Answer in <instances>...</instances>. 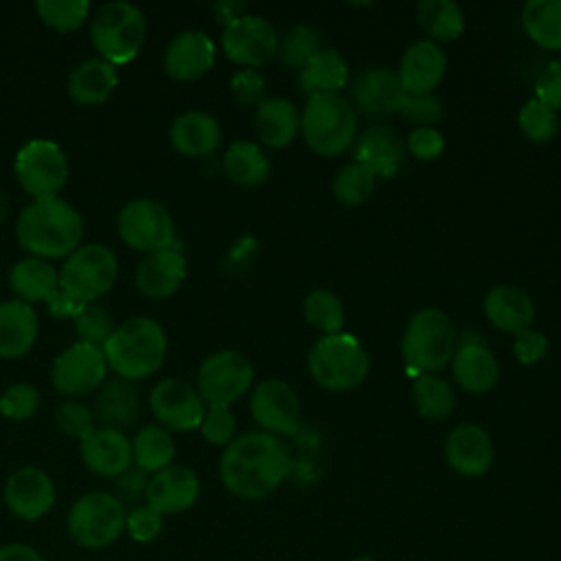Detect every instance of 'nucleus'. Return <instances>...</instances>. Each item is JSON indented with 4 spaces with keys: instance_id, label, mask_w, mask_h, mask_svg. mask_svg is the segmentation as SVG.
<instances>
[{
    "instance_id": "nucleus-1",
    "label": "nucleus",
    "mask_w": 561,
    "mask_h": 561,
    "mask_svg": "<svg viewBox=\"0 0 561 561\" xmlns=\"http://www.w3.org/2000/svg\"><path fill=\"white\" fill-rule=\"evenodd\" d=\"M287 445L267 432L237 436L219 458V478L228 493L241 500H263L289 473Z\"/></svg>"
},
{
    "instance_id": "nucleus-2",
    "label": "nucleus",
    "mask_w": 561,
    "mask_h": 561,
    "mask_svg": "<svg viewBox=\"0 0 561 561\" xmlns=\"http://www.w3.org/2000/svg\"><path fill=\"white\" fill-rule=\"evenodd\" d=\"M15 237L28 256L66 259L81 245L83 219L64 197L31 199L18 215Z\"/></svg>"
},
{
    "instance_id": "nucleus-3",
    "label": "nucleus",
    "mask_w": 561,
    "mask_h": 561,
    "mask_svg": "<svg viewBox=\"0 0 561 561\" xmlns=\"http://www.w3.org/2000/svg\"><path fill=\"white\" fill-rule=\"evenodd\" d=\"M103 357L116 377L138 381L153 375L167 357V335L158 320L131 316L103 344Z\"/></svg>"
},
{
    "instance_id": "nucleus-4",
    "label": "nucleus",
    "mask_w": 561,
    "mask_h": 561,
    "mask_svg": "<svg viewBox=\"0 0 561 561\" xmlns=\"http://www.w3.org/2000/svg\"><path fill=\"white\" fill-rule=\"evenodd\" d=\"M300 134L313 153L340 156L357 138V112L342 94H311L300 112Z\"/></svg>"
},
{
    "instance_id": "nucleus-5",
    "label": "nucleus",
    "mask_w": 561,
    "mask_h": 561,
    "mask_svg": "<svg viewBox=\"0 0 561 561\" xmlns=\"http://www.w3.org/2000/svg\"><path fill=\"white\" fill-rule=\"evenodd\" d=\"M311 379L331 392H348L364 383L370 359L364 344L351 333H331L313 342L307 353Z\"/></svg>"
},
{
    "instance_id": "nucleus-6",
    "label": "nucleus",
    "mask_w": 561,
    "mask_h": 561,
    "mask_svg": "<svg viewBox=\"0 0 561 561\" xmlns=\"http://www.w3.org/2000/svg\"><path fill=\"white\" fill-rule=\"evenodd\" d=\"M458 348V333L449 316L438 307L414 311L401 335V355L419 373L443 370Z\"/></svg>"
},
{
    "instance_id": "nucleus-7",
    "label": "nucleus",
    "mask_w": 561,
    "mask_h": 561,
    "mask_svg": "<svg viewBox=\"0 0 561 561\" xmlns=\"http://www.w3.org/2000/svg\"><path fill=\"white\" fill-rule=\"evenodd\" d=\"M147 37L145 13L125 0H114L94 13L90 22V42L101 59L112 66L129 64Z\"/></svg>"
},
{
    "instance_id": "nucleus-8",
    "label": "nucleus",
    "mask_w": 561,
    "mask_h": 561,
    "mask_svg": "<svg viewBox=\"0 0 561 561\" xmlns=\"http://www.w3.org/2000/svg\"><path fill=\"white\" fill-rule=\"evenodd\" d=\"M118 278V259L103 243H81L59 267V289L81 305H90L112 289Z\"/></svg>"
},
{
    "instance_id": "nucleus-9",
    "label": "nucleus",
    "mask_w": 561,
    "mask_h": 561,
    "mask_svg": "<svg viewBox=\"0 0 561 561\" xmlns=\"http://www.w3.org/2000/svg\"><path fill=\"white\" fill-rule=\"evenodd\" d=\"M127 511L121 500L105 491H90L75 500L68 511L66 528L81 548H105L125 530Z\"/></svg>"
},
{
    "instance_id": "nucleus-10",
    "label": "nucleus",
    "mask_w": 561,
    "mask_h": 561,
    "mask_svg": "<svg viewBox=\"0 0 561 561\" xmlns=\"http://www.w3.org/2000/svg\"><path fill=\"white\" fill-rule=\"evenodd\" d=\"M15 180L31 199L57 197L70 175V164L64 149L48 138L26 140L13 162Z\"/></svg>"
},
{
    "instance_id": "nucleus-11",
    "label": "nucleus",
    "mask_w": 561,
    "mask_h": 561,
    "mask_svg": "<svg viewBox=\"0 0 561 561\" xmlns=\"http://www.w3.org/2000/svg\"><path fill=\"white\" fill-rule=\"evenodd\" d=\"M252 362L234 348H221L199 364L195 388L206 405L230 408L252 388Z\"/></svg>"
},
{
    "instance_id": "nucleus-12",
    "label": "nucleus",
    "mask_w": 561,
    "mask_h": 561,
    "mask_svg": "<svg viewBox=\"0 0 561 561\" xmlns=\"http://www.w3.org/2000/svg\"><path fill=\"white\" fill-rule=\"evenodd\" d=\"M116 232L131 250L151 254L175 245V221L156 199H131L116 215Z\"/></svg>"
},
{
    "instance_id": "nucleus-13",
    "label": "nucleus",
    "mask_w": 561,
    "mask_h": 561,
    "mask_svg": "<svg viewBox=\"0 0 561 561\" xmlns=\"http://www.w3.org/2000/svg\"><path fill=\"white\" fill-rule=\"evenodd\" d=\"M278 39V31L267 18L243 13L224 26L221 50L232 64L256 70L276 55Z\"/></svg>"
},
{
    "instance_id": "nucleus-14",
    "label": "nucleus",
    "mask_w": 561,
    "mask_h": 561,
    "mask_svg": "<svg viewBox=\"0 0 561 561\" xmlns=\"http://www.w3.org/2000/svg\"><path fill=\"white\" fill-rule=\"evenodd\" d=\"M103 351L83 342L66 346L53 362L50 381L59 394L77 399L99 390L107 375Z\"/></svg>"
},
{
    "instance_id": "nucleus-15",
    "label": "nucleus",
    "mask_w": 561,
    "mask_h": 561,
    "mask_svg": "<svg viewBox=\"0 0 561 561\" xmlns=\"http://www.w3.org/2000/svg\"><path fill=\"white\" fill-rule=\"evenodd\" d=\"M149 408L158 425H162L169 432L197 430L206 412V403L199 397L197 388L175 377L160 379L151 388Z\"/></svg>"
},
{
    "instance_id": "nucleus-16",
    "label": "nucleus",
    "mask_w": 561,
    "mask_h": 561,
    "mask_svg": "<svg viewBox=\"0 0 561 561\" xmlns=\"http://www.w3.org/2000/svg\"><path fill=\"white\" fill-rule=\"evenodd\" d=\"M250 414L261 432L287 436L300 427V399L287 381L265 379L252 388Z\"/></svg>"
},
{
    "instance_id": "nucleus-17",
    "label": "nucleus",
    "mask_w": 561,
    "mask_h": 561,
    "mask_svg": "<svg viewBox=\"0 0 561 561\" xmlns=\"http://www.w3.org/2000/svg\"><path fill=\"white\" fill-rule=\"evenodd\" d=\"M4 504L11 515L35 522L55 504V484L39 467H20L4 482Z\"/></svg>"
},
{
    "instance_id": "nucleus-18",
    "label": "nucleus",
    "mask_w": 561,
    "mask_h": 561,
    "mask_svg": "<svg viewBox=\"0 0 561 561\" xmlns=\"http://www.w3.org/2000/svg\"><path fill=\"white\" fill-rule=\"evenodd\" d=\"M447 72V55L440 44L419 39L405 48L397 79L405 94H434Z\"/></svg>"
},
{
    "instance_id": "nucleus-19",
    "label": "nucleus",
    "mask_w": 561,
    "mask_h": 561,
    "mask_svg": "<svg viewBox=\"0 0 561 561\" xmlns=\"http://www.w3.org/2000/svg\"><path fill=\"white\" fill-rule=\"evenodd\" d=\"M215 53V44L204 31L186 28L167 44L162 66L173 81H195L213 68Z\"/></svg>"
},
{
    "instance_id": "nucleus-20",
    "label": "nucleus",
    "mask_w": 561,
    "mask_h": 561,
    "mask_svg": "<svg viewBox=\"0 0 561 561\" xmlns=\"http://www.w3.org/2000/svg\"><path fill=\"white\" fill-rule=\"evenodd\" d=\"M445 460L462 478H480L493 465V443L476 423L456 425L445 438Z\"/></svg>"
},
{
    "instance_id": "nucleus-21",
    "label": "nucleus",
    "mask_w": 561,
    "mask_h": 561,
    "mask_svg": "<svg viewBox=\"0 0 561 561\" xmlns=\"http://www.w3.org/2000/svg\"><path fill=\"white\" fill-rule=\"evenodd\" d=\"M186 256L175 245L147 254L136 267V289L151 300H164L173 296L186 280Z\"/></svg>"
},
{
    "instance_id": "nucleus-22",
    "label": "nucleus",
    "mask_w": 561,
    "mask_h": 561,
    "mask_svg": "<svg viewBox=\"0 0 561 561\" xmlns=\"http://www.w3.org/2000/svg\"><path fill=\"white\" fill-rule=\"evenodd\" d=\"M199 497V478L184 465H169L153 473L147 484L145 500L160 515L188 511Z\"/></svg>"
},
{
    "instance_id": "nucleus-23",
    "label": "nucleus",
    "mask_w": 561,
    "mask_h": 561,
    "mask_svg": "<svg viewBox=\"0 0 561 561\" xmlns=\"http://www.w3.org/2000/svg\"><path fill=\"white\" fill-rule=\"evenodd\" d=\"M405 153V140L388 125H373L353 142L355 162L370 169L377 178L397 175L403 167Z\"/></svg>"
},
{
    "instance_id": "nucleus-24",
    "label": "nucleus",
    "mask_w": 561,
    "mask_h": 561,
    "mask_svg": "<svg viewBox=\"0 0 561 561\" xmlns=\"http://www.w3.org/2000/svg\"><path fill=\"white\" fill-rule=\"evenodd\" d=\"M79 456L88 471L103 478H116L134 465L131 440L123 432L110 427H96L81 438Z\"/></svg>"
},
{
    "instance_id": "nucleus-25",
    "label": "nucleus",
    "mask_w": 561,
    "mask_h": 561,
    "mask_svg": "<svg viewBox=\"0 0 561 561\" xmlns=\"http://www.w3.org/2000/svg\"><path fill=\"white\" fill-rule=\"evenodd\" d=\"M351 96L355 112L368 116H388L397 114L403 90L399 85L397 72L386 66H373L362 70L351 83Z\"/></svg>"
},
{
    "instance_id": "nucleus-26",
    "label": "nucleus",
    "mask_w": 561,
    "mask_h": 561,
    "mask_svg": "<svg viewBox=\"0 0 561 561\" xmlns=\"http://www.w3.org/2000/svg\"><path fill=\"white\" fill-rule=\"evenodd\" d=\"M169 142L186 158H206L221 145V125L208 112L188 110L171 121Z\"/></svg>"
},
{
    "instance_id": "nucleus-27",
    "label": "nucleus",
    "mask_w": 561,
    "mask_h": 561,
    "mask_svg": "<svg viewBox=\"0 0 561 561\" xmlns=\"http://www.w3.org/2000/svg\"><path fill=\"white\" fill-rule=\"evenodd\" d=\"M484 316L502 333L519 335L526 329H533L537 307L528 291L517 285H495L484 296Z\"/></svg>"
},
{
    "instance_id": "nucleus-28",
    "label": "nucleus",
    "mask_w": 561,
    "mask_h": 561,
    "mask_svg": "<svg viewBox=\"0 0 561 561\" xmlns=\"http://www.w3.org/2000/svg\"><path fill=\"white\" fill-rule=\"evenodd\" d=\"M252 129L261 145L285 149L300 134V112L285 96H265L254 110Z\"/></svg>"
},
{
    "instance_id": "nucleus-29",
    "label": "nucleus",
    "mask_w": 561,
    "mask_h": 561,
    "mask_svg": "<svg viewBox=\"0 0 561 561\" xmlns=\"http://www.w3.org/2000/svg\"><path fill=\"white\" fill-rule=\"evenodd\" d=\"M92 412L101 427L118 432L131 427L140 414V392L136 383L121 377L105 379L103 386L96 390Z\"/></svg>"
},
{
    "instance_id": "nucleus-30",
    "label": "nucleus",
    "mask_w": 561,
    "mask_h": 561,
    "mask_svg": "<svg viewBox=\"0 0 561 561\" xmlns=\"http://www.w3.org/2000/svg\"><path fill=\"white\" fill-rule=\"evenodd\" d=\"M37 340V313L18 298L0 300V357L20 359Z\"/></svg>"
},
{
    "instance_id": "nucleus-31",
    "label": "nucleus",
    "mask_w": 561,
    "mask_h": 561,
    "mask_svg": "<svg viewBox=\"0 0 561 561\" xmlns=\"http://www.w3.org/2000/svg\"><path fill=\"white\" fill-rule=\"evenodd\" d=\"M116 85H118L116 66L107 64L101 57H90L70 70L66 81V92L70 101H75L77 105L92 107V105L105 103L116 90Z\"/></svg>"
},
{
    "instance_id": "nucleus-32",
    "label": "nucleus",
    "mask_w": 561,
    "mask_h": 561,
    "mask_svg": "<svg viewBox=\"0 0 561 561\" xmlns=\"http://www.w3.org/2000/svg\"><path fill=\"white\" fill-rule=\"evenodd\" d=\"M451 377L454 381L471 394L489 392L500 379L497 357L482 344H462L451 357Z\"/></svg>"
},
{
    "instance_id": "nucleus-33",
    "label": "nucleus",
    "mask_w": 561,
    "mask_h": 561,
    "mask_svg": "<svg viewBox=\"0 0 561 561\" xmlns=\"http://www.w3.org/2000/svg\"><path fill=\"white\" fill-rule=\"evenodd\" d=\"M9 287L22 302H46L59 289V270L46 259L24 256L9 270Z\"/></svg>"
},
{
    "instance_id": "nucleus-34",
    "label": "nucleus",
    "mask_w": 561,
    "mask_h": 561,
    "mask_svg": "<svg viewBox=\"0 0 561 561\" xmlns=\"http://www.w3.org/2000/svg\"><path fill=\"white\" fill-rule=\"evenodd\" d=\"M348 64L335 48H320L300 70L298 88L307 96L311 94H340L348 83Z\"/></svg>"
},
{
    "instance_id": "nucleus-35",
    "label": "nucleus",
    "mask_w": 561,
    "mask_h": 561,
    "mask_svg": "<svg viewBox=\"0 0 561 561\" xmlns=\"http://www.w3.org/2000/svg\"><path fill=\"white\" fill-rule=\"evenodd\" d=\"M224 173L232 184L254 188L267 182L272 164L256 142L234 140L224 153Z\"/></svg>"
},
{
    "instance_id": "nucleus-36",
    "label": "nucleus",
    "mask_w": 561,
    "mask_h": 561,
    "mask_svg": "<svg viewBox=\"0 0 561 561\" xmlns=\"http://www.w3.org/2000/svg\"><path fill=\"white\" fill-rule=\"evenodd\" d=\"M175 440L158 423L142 425L131 440V462L145 473H158L173 462Z\"/></svg>"
},
{
    "instance_id": "nucleus-37",
    "label": "nucleus",
    "mask_w": 561,
    "mask_h": 561,
    "mask_svg": "<svg viewBox=\"0 0 561 561\" xmlns=\"http://www.w3.org/2000/svg\"><path fill=\"white\" fill-rule=\"evenodd\" d=\"M416 20L427 39L454 42L465 31V13L454 0H423L416 7Z\"/></svg>"
},
{
    "instance_id": "nucleus-38",
    "label": "nucleus",
    "mask_w": 561,
    "mask_h": 561,
    "mask_svg": "<svg viewBox=\"0 0 561 561\" xmlns=\"http://www.w3.org/2000/svg\"><path fill=\"white\" fill-rule=\"evenodd\" d=\"M522 26L530 42L561 50V0H530L522 7Z\"/></svg>"
},
{
    "instance_id": "nucleus-39",
    "label": "nucleus",
    "mask_w": 561,
    "mask_h": 561,
    "mask_svg": "<svg viewBox=\"0 0 561 561\" xmlns=\"http://www.w3.org/2000/svg\"><path fill=\"white\" fill-rule=\"evenodd\" d=\"M412 403L423 419L440 421L454 412L456 392L443 377L421 373L412 383Z\"/></svg>"
},
{
    "instance_id": "nucleus-40",
    "label": "nucleus",
    "mask_w": 561,
    "mask_h": 561,
    "mask_svg": "<svg viewBox=\"0 0 561 561\" xmlns=\"http://www.w3.org/2000/svg\"><path fill=\"white\" fill-rule=\"evenodd\" d=\"M305 320L322 335L340 333L344 327V305L331 289H313L302 300Z\"/></svg>"
},
{
    "instance_id": "nucleus-41",
    "label": "nucleus",
    "mask_w": 561,
    "mask_h": 561,
    "mask_svg": "<svg viewBox=\"0 0 561 561\" xmlns=\"http://www.w3.org/2000/svg\"><path fill=\"white\" fill-rule=\"evenodd\" d=\"M377 186V175L359 162L344 164L333 178V195L344 206L364 204Z\"/></svg>"
},
{
    "instance_id": "nucleus-42",
    "label": "nucleus",
    "mask_w": 561,
    "mask_h": 561,
    "mask_svg": "<svg viewBox=\"0 0 561 561\" xmlns=\"http://www.w3.org/2000/svg\"><path fill=\"white\" fill-rule=\"evenodd\" d=\"M320 48V33L309 24H296L278 39L276 55L285 68L300 70Z\"/></svg>"
},
{
    "instance_id": "nucleus-43",
    "label": "nucleus",
    "mask_w": 561,
    "mask_h": 561,
    "mask_svg": "<svg viewBox=\"0 0 561 561\" xmlns=\"http://www.w3.org/2000/svg\"><path fill=\"white\" fill-rule=\"evenodd\" d=\"M37 18L57 33H72L81 28L90 15V2L85 0H37Z\"/></svg>"
},
{
    "instance_id": "nucleus-44",
    "label": "nucleus",
    "mask_w": 561,
    "mask_h": 561,
    "mask_svg": "<svg viewBox=\"0 0 561 561\" xmlns=\"http://www.w3.org/2000/svg\"><path fill=\"white\" fill-rule=\"evenodd\" d=\"M517 125L530 142L543 145V142H550L557 136L559 114L552 107H548L546 103H541L539 99L533 96L522 105V110L517 114Z\"/></svg>"
},
{
    "instance_id": "nucleus-45",
    "label": "nucleus",
    "mask_w": 561,
    "mask_h": 561,
    "mask_svg": "<svg viewBox=\"0 0 561 561\" xmlns=\"http://www.w3.org/2000/svg\"><path fill=\"white\" fill-rule=\"evenodd\" d=\"M75 324V333H77V342L103 348V344L107 342V337L114 333V320L110 316V311L96 302L83 305L77 316L72 318Z\"/></svg>"
},
{
    "instance_id": "nucleus-46",
    "label": "nucleus",
    "mask_w": 561,
    "mask_h": 561,
    "mask_svg": "<svg viewBox=\"0 0 561 561\" xmlns=\"http://www.w3.org/2000/svg\"><path fill=\"white\" fill-rule=\"evenodd\" d=\"M39 410V392L28 381L11 383L0 394V414L11 421H28Z\"/></svg>"
},
{
    "instance_id": "nucleus-47",
    "label": "nucleus",
    "mask_w": 561,
    "mask_h": 561,
    "mask_svg": "<svg viewBox=\"0 0 561 561\" xmlns=\"http://www.w3.org/2000/svg\"><path fill=\"white\" fill-rule=\"evenodd\" d=\"M55 423L57 427L72 438H85L92 430H96L94 412L88 403L79 399H66L55 410Z\"/></svg>"
},
{
    "instance_id": "nucleus-48",
    "label": "nucleus",
    "mask_w": 561,
    "mask_h": 561,
    "mask_svg": "<svg viewBox=\"0 0 561 561\" xmlns=\"http://www.w3.org/2000/svg\"><path fill=\"white\" fill-rule=\"evenodd\" d=\"M199 432L206 443L215 447H228L237 438V419L230 408L206 405Z\"/></svg>"
},
{
    "instance_id": "nucleus-49",
    "label": "nucleus",
    "mask_w": 561,
    "mask_h": 561,
    "mask_svg": "<svg viewBox=\"0 0 561 561\" xmlns=\"http://www.w3.org/2000/svg\"><path fill=\"white\" fill-rule=\"evenodd\" d=\"M397 114L416 123V127H432L443 116V105L434 94H405L399 101Z\"/></svg>"
},
{
    "instance_id": "nucleus-50",
    "label": "nucleus",
    "mask_w": 561,
    "mask_h": 561,
    "mask_svg": "<svg viewBox=\"0 0 561 561\" xmlns=\"http://www.w3.org/2000/svg\"><path fill=\"white\" fill-rule=\"evenodd\" d=\"M405 151L419 162H432L445 151V138L434 125L414 127L405 138Z\"/></svg>"
},
{
    "instance_id": "nucleus-51",
    "label": "nucleus",
    "mask_w": 561,
    "mask_h": 561,
    "mask_svg": "<svg viewBox=\"0 0 561 561\" xmlns=\"http://www.w3.org/2000/svg\"><path fill=\"white\" fill-rule=\"evenodd\" d=\"M125 530L134 541H153L162 533V515L153 511L149 504L134 506L125 517Z\"/></svg>"
},
{
    "instance_id": "nucleus-52",
    "label": "nucleus",
    "mask_w": 561,
    "mask_h": 561,
    "mask_svg": "<svg viewBox=\"0 0 561 561\" xmlns=\"http://www.w3.org/2000/svg\"><path fill=\"white\" fill-rule=\"evenodd\" d=\"M230 92L241 105H259L265 99V77L254 68H241L230 77Z\"/></svg>"
},
{
    "instance_id": "nucleus-53",
    "label": "nucleus",
    "mask_w": 561,
    "mask_h": 561,
    "mask_svg": "<svg viewBox=\"0 0 561 561\" xmlns=\"http://www.w3.org/2000/svg\"><path fill=\"white\" fill-rule=\"evenodd\" d=\"M535 99L552 107L557 114L561 112V59L546 64L535 81Z\"/></svg>"
},
{
    "instance_id": "nucleus-54",
    "label": "nucleus",
    "mask_w": 561,
    "mask_h": 561,
    "mask_svg": "<svg viewBox=\"0 0 561 561\" xmlns=\"http://www.w3.org/2000/svg\"><path fill=\"white\" fill-rule=\"evenodd\" d=\"M548 353V337L537 329H526L513 340V355L519 364L530 366L543 359Z\"/></svg>"
},
{
    "instance_id": "nucleus-55",
    "label": "nucleus",
    "mask_w": 561,
    "mask_h": 561,
    "mask_svg": "<svg viewBox=\"0 0 561 561\" xmlns=\"http://www.w3.org/2000/svg\"><path fill=\"white\" fill-rule=\"evenodd\" d=\"M147 484H149L147 473L131 465L129 469H125L121 476L114 478V491H116L114 497L121 502H134L138 497H145Z\"/></svg>"
},
{
    "instance_id": "nucleus-56",
    "label": "nucleus",
    "mask_w": 561,
    "mask_h": 561,
    "mask_svg": "<svg viewBox=\"0 0 561 561\" xmlns=\"http://www.w3.org/2000/svg\"><path fill=\"white\" fill-rule=\"evenodd\" d=\"M256 254V241L250 237L239 239L237 243H232V248L228 250L226 259H224V267L232 272V267H243L248 265Z\"/></svg>"
},
{
    "instance_id": "nucleus-57",
    "label": "nucleus",
    "mask_w": 561,
    "mask_h": 561,
    "mask_svg": "<svg viewBox=\"0 0 561 561\" xmlns=\"http://www.w3.org/2000/svg\"><path fill=\"white\" fill-rule=\"evenodd\" d=\"M46 307H48L50 316H55V318H75L77 311H79L83 305L77 302L75 298H70L64 289H57V291L46 300Z\"/></svg>"
},
{
    "instance_id": "nucleus-58",
    "label": "nucleus",
    "mask_w": 561,
    "mask_h": 561,
    "mask_svg": "<svg viewBox=\"0 0 561 561\" xmlns=\"http://www.w3.org/2000/svg\"><path fill=\"white\" fill-rule=\"evenodd\" d=\"M243 9L245 4L243 2H237V0H219L210 7L213 15H215V22L221 24V26H228L230 22H234L237 18L243 15Z\"/></svg>"
},
{
    "instance_id": "nucleus-59",
    "label": "nucleus",
    "mask_w": 561,
    "mask_h": 561,
    "mask_svg": "<svg viewBox=\"0 0 561 561\" xmlns=\"http://www.w3.org/2000/svg\"><path fill=\"white\" fill-rule=\"evenodd\" d=\"M0 561H44L42 554L26 543H7L0 548Z\"/></svg>"
}]
</instances>
